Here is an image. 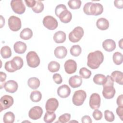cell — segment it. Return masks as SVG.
I'll return each mask as SVG.
<instances>
[{
    "instance_id": "obj_31",
    "label": "cell",
    "mask_w": 123,
    "mask_h": 123,
    "mask_svg": "<svg viewBox=\"0 0 123 123\" xmlns=\"http://www.w3.org/2000/svg\"><path fill=\"white\" fill-rule=\"evenodd\" d=\"M15 115L11 111L6 112L4 116L3 121L4 123H13L14 121Z\"/></svg>"
},
{
    "instance_id": "obj_17",
    "label": "cell",
    "mask_w": 123,
    "mask_h": 123,
    "mask_svg": "<svg viewBox=\"0 0 123 123\" xmlns=\"http://www.w3.org/2000/svg\"><path fill=\"white\" fill-rule=\"evenodd\" d=\"M82 78L80 76L75 75L71 76L69 80V85L73 88L78 87L82 84Z\"/></svg>"
},
{
    "instance_id": "obj_18",
    "label": "cell",
    "mask_w": 123,
    "mask_h": 123,
    "mask_svg": "<svg viewBox=\"0 0 123 123\" xmlns=\"http://www.w3.org/2000/svg\"><path fill=\"white\" fill-rule=\"evenodd\" d=\"M58 17L62 23L67 24L71 21L72 14V13L67 9L62 11L59 14Z\"/></svg>"
},
{
    "instance_id": "obj_24",
    "label": "cell",
    "mask_w": 123,
    "mask_h": 123,
    "mask_svg": "<svg viewBox=\"0 0 123 123\" xmlns=\"http://www.w3.org/2000/svg\"><path fill=\"white\" fill-rule=\"evenodd\" d=\"M66 37V34L64 32L59 31L54 34L53 40L56 43H62L65 41Z\"/></svg>"
},
{
    "instance_id": "obj_41",
    "label": "cell",
    "mask_w": 123,
    "mask_h": 123,
    "mask_svg": "<svg viewBox=\"0 0 123 123\" xmlns=\"http://www.w3.org/2000/svg\"><path fill=\"white\" fill-rule=\"evenodd\" d=\"M67 7L66 6L62 4H61L59 5H58L56 8H55V13L56 15L58 17L59 14L64 10H67Z\"/></svg>"
},
{
    "instance_id": "obj_9",
    "label": "cell",
    "mask_w": 123,
    "mask_h": 123,
    "mask_svg": "<svg viewBox=\"0 0 123 123\" xmlns=\"http://www.w3.org/2000/svg\"><path fill=\"white\" fill-rule=\"evenodd\" d=\"M13 102V98L12 96L7 95L3 96L0 99V111L9 108L12 105Z\"/></svg>"
},
{
    "instance_id": "obj_42",
    "label": "cell",
    "mask_w": 123,
    "mask_h": 123,
    "mask_svg": "<svg viewBox=\"0 0 123 123\" xmlns=\"http://www.w3.org/2000/svg\"><path fill=\"white\" fill-rule=\"evenodd\" d=\"M92 115L95 120H100L102 119L103 114L101 111L98 109H95L93 112Z\"/></svg>"
},
{
    "instance_id": "obj_49",
    "label": "cell",
    "mask_w": 123,
    "mask_h": 123,
    "mask_svg": "<svg viewBox=\"0 0 123 123\" xmlns=\"http://www.w3.org/2000/svg\"><path fill=\"white\" fill-rule=\"evenodd\" d=\"M123 95L122 94L120 96H119L117 98V104L118 105V106H123Z\"/></svg>"
},
{
    "instance_id": "obj_5",
    "label": "cell",
    "mask_w": 123,
    "mask_h": 123,
    "mask_svg": "<svg viewBox=\"0 0 123 123\" xmlns=\"http://www.w3.org/2000/svg\"><path fill=\"white\" fill-rule=\"evenodd\" d=\"M86 98V94L83 90L75 91L72 98L73 104L77 106L82 105Z\"/></svg>"
},
{
    "instance_id": "obj_25",
    "label": "cell",
    "mask_w": 123,
    "mask_h": 123,
    "mask_svg": "<svg viewBox=\"0 0 123 123\" xmlns=\"http://www.w3.org/2000/svg\"><path fill=\"white\" fill-rule=\"evenodd\" d=\"M111 76L114 81H115L119 85H123V75L122 72L119 71H114L112 72Z\"/></svg>"
},
{
    "instance_id": "obj_4",
    "label": "cell",
    "mask_w": 123,
    "mask_h": 123,
    "mask_svg": "<svg viewBox=\"0 0 123 123\" xmlns=\"http://www.w3.org/2000/svg\"><path fill=\"white\" fill-rule=\"evenodd\" d=\"M84 32L82 27L77 26L69 34V39L73 43H76L80 40L84 36Z\"/></svg>"
},
{
    "instance_id": "obj_16",
    "label": "cell",
    "mask_w": 123,
    "mask_h": 123,
    "mask_svg": "<svg viewBox=\"0 0 123 123\" xmlns=\"http://www.w3.org/2000/svg\"><path fill=\"white\" fill-rule=\"evenodd\" d=\"M57 94L62 98H67L71 94L70 88L66 85L61 86L57 89Z\"/></svg>"
},
{
    "instance_id": "obj_13",
    "label": "cell",
    "mask_w": 123,
    "mask_h": 123,
    "mask_svg": "<svg viewBox=\"0 0 123 123\" xmlns=\"http://www.w3.org/2000/svg\"><path fill=\"white\" fill-rule=\"evenodd\" d=\"M102 95L106 99H111L114 97L115 94V89L112 85H106L103 86Z\"/></svg>"
},
{
    "instance_id": "obj_48",
    "label": "cell",
    "mask_w": 123,
    "mask_h": 123,
    "mask_svg": "<svg viewBox=\"0 0 123 123\" xmlns=\"http://www.w3.org/2000/svg\"><path fill=\"white\" fill-rule=\"evenodd\" d=\"M81 119L82 123H91L92 122L91 118L88 115L84 116Z\"/></svg>"
},
{
    "instance_id": "obj_26",
    "label": "cell",
    "mask_w": 123,
    "mask_h": 123,
    "mask_svg": "<svg viewBox=\"0 0 123 123\" xmlns=\"http://www.w3.org/2000/svg\"><path fill=\"white\" fill-rule=\"evenodd\" d=\"M33 36V32L29 28H25L22 30L20 34V37L24 40H28Z\"/></svg>"
},
{
    "instance_id": "obj_46",
    "label": "cell",
    "mask_w": 123,
    "mask_h": 123,
    "mask_svg": "<svg viewBox=\"0 0 123 123\" xmlns=\"http://www.w3.org/2000/svg\"><path fill=\"white\" fill-rule=\"evenodd\" d=\"M25 2L26 3V5L30 8H33L36 4V0H25Z\"/></svg>"
},
{
    "instance_id": "obj_43",
    "label": "cell",
    "mask_w": 123,
    "mask_h": 123,
    "mask_svg": "<svg viewBox=\"0 0 123 123\" xmlns=\"http://www.w3.org/2000/svg\"><path fill=\"white\" fill-rule=\"evenodd\" d=\"M53 79L55 83L57 84H60L62 82V77L59 74H55L53 75Z\"/></svg>"
},
{
    "instance_id": "obj_27",
    "label": "cell",
    "mask_w": 123,
    "mask_h": 123,
    "mask_svg": "<svg viewBox=\"0 0 123 123\" xmlns=\"http://www.w3.org/2000/svg\"><path fill=\"white\" fill-rule=\"evenodd\" d=\"M40 81L38 78L33 77L28 79L27 81V84L29 87L32 89H36L40 86Z\"/></svg>"
},
{
    "instance_id": "obj_39",
    "label": "cell",
    "mask_w": 123,
    "mask_h": 123,
    "mask_svg": "<svg viewBox=\"0 0 123 123\" xmlns=\"http://www.w3.org/2000/svg\"><path fill=\"white\" fill-rule=\"evenodd\" d=\"M105 119L109 122H113L114 120L115 117L113 113L109 110H105L104 111Z\"/></svg>"
},
{
    "instance_id": "obj_45",
    "label": "cell",
    "mask_w": 123,
    "mask_h": 123,
    "mask_svg": "<svg viewBox=\"0 0 123 123\" xmlns=\"http://www.w3.org/2000/svg\"><path fill=\"white\" fill-rule=\"evenodd\" d=\"M0 83H1V84H0V89H2V85L3 86V87H4V84H5V80H6V74L5 73L2 72H0Z\"/></svg>"
},
{
    "instance_id": "obj_2",
    "label": "cell",
    "mask_w": 123,
    "mask_h": 123,
    "mask_svg": "<svg viewBox=\"0 0 123 123\" xmlns=\"http://www.w3.org/2000/svg\"><path fill=\"white\" fill-rule=\"evenodd\" d=\"M83 11L87 15L98 16L103 12V7L100 3L89 2L84 5Z\"/></svg>"
},
{
    "instance_id": "obj_47",
    "label": "cell",
    "mask_w": 123,
    "mask_h": 123,
    "mask_svg": "<svg viewBox=\"0 0 123 123\" xmlns=\"http://www.w3.org/2000/svg\"><path fill=\"white\" fill-rule=\"evenodd\" d=\"M114 6L118 9H122L123 7V1L122 0H115L114 1Z\"/></svg>"
},
{
    "instance_id": "obj_3",
    "label": "cell",
    "mask_w": 123,
    "mask_h": 123,
    "mask_svg": "<svg viewBox=\"0 0 123 123\" xmlns=\"http://www.w3.org/2000/svg\"><path fill=\"white\" fill-rule=\"evenodd\" d=\"M26 59L27 65L30 67H37L40 64L39 57L37 53L34 51L28 52L26 56Z\"/></svg>"
},
{
    "instance_id": "obj_40",
    "label": "cell",
    "mask_w": 123,
    "mask_h": 123,
    "mask_svg": "<svg viewBox=\"0 0 123 123\" xmlns=\"http://www.w3.org/2000/svg\"><path fill=\"white\" fill-rule=\"evenodd\" d=\"M71 118V114L69 113H64L62 115H61L59 117V120L57 122L62 123H66L69 121Z\"/></svg>"
},
{
    "instance_id": "obj_36",
    "label": "cell",
    "mask_w": 123,
    "mask_h": 123,
    "mask_svg": "<svg viewBox=\"0 0 123 123\" xmlns=\"http://www.w3.org/2000/svg\"><path fill=\"white\" fill-rule=\"evenodd\" d=\"M44 4L40 0H36L35 5L32 8L33 12L35 13H40L44 10Z\"/></svg>"
},
{
    "instance_id": "obj_38",
    "label": "cell",
    "mask_w": 123,
    "mask_h": 123,
    "mask_svg": "<svg viewBox=\"0 0 123 123\" xmlns=\"http://www.w3.org/2000/svg\"><path fill=\"white\" fill-rule=\"evenodd\" d=\"M82 2L79 0H71L68 2V5L71 9H78L81 5Z\"/></svg>"
},
{
    "instance_id": "obj_34",
    "label": "cell",
    "mask_w": 123,
    "mask_h": 123,
    "mask_svg": "<svg viewBox=\"0 0 123 123\" xmlns=\"http://www.w3.org/2000/svg\"><path fill=\"white\" fill-rule=\"evenodd\" d=\"M123 54L119 52H116L113 54L112 59L114 63L117 65H120L123 62Z\"/></svg>"
},
{
    "instance_id": "obj_50",
    "label": "cell",
    "mask_w": 123,
    "mask_h": 123,
    "mask_svg": "<svg viewBox=\"0 0 123 123\" xmlns=\"http://www.w3.org/2000/svg\"><path fill=\"white\" fill-rule=\"evenodd\" d=\"M5 24V19L2 17V15H0V28H2Z\"/></svg>"
},
{
    "instance_id": "obj_15",
    "label": "cell",
    "mask_w": 123,
    "mask_h": 123,
    "mask_svg": "<svg viewBox=\"0 0 123 123\" xmlns=\"http://www.w3.org/2000/svg\"><path fill=\"white\" fill-rule=\"evenodd\" d=\"M18 87V85L17 83L15 81L12 80H9L5 82L4 86L5 90L7 92L11 93L15 92L17 90Z\"/></svg>"
},
{
    "instance_id": "obj_6",
    "label": "cell",
    "mask_w": 123,
    "mask_h": 123,
    "mask_svg": "<svg viewBox=\"0 0 123 123\" xmlns=\"http://www.w3.org/2000/svg\"><path fill=\"white\" fill-rule=\"evenodd\" d=\"M11 6L16 13L22 14L25 11V6L22 0H12L11 1Z\"/></svg>"
},
{
    "instance_id": "obj_11",
    "label": "cell",
    "mask_w": 123,
    "mask_h": 123,
    "mask_svg": "<svg viewBox=\"0 0 123 123\" xmlns=\"http://www.w3.org/2000/svg\"><path fill=\"white\" fill-rule=\"evenodd\" d=\"M89 104L90 108L92 109H98L100 105V97L98 93H93L91 95L89 98Z\"/></svg>"
},
{
    "instance_id": "obj_28",
    "label": "cell",
    "mask_w": 123,
    "mask_h": 123,
    "mask_svg": "<svg viewBox=\"0 0 123 123\" xmlns=\"http://www.w3.org/2000/svg\"><path fill=\"white\" fill-rule=\"evenodd\" d=\"M106 80V76L102 74H97L94 75L93 80L94 82L98 85H103Z\"/></svg>"
},
{
    "instance_id": "obj_37",
    "label": "cell",
    "mask_w": 123,
    "mask_h": 123,
    "mask_svg": "<svg viewBox=\"0 0 123 123\" xmlns=\"http://www.w3.org/2000/svg\"><path fill=\"white\" fill-rule=\"evenodd\" d=\"M80 77L85 79L89 78L91 75V72L86 67H82L79 70Z\"/></svg>"
},
{
    "instance_id": "obj_51",
    "label": "cell",
    "mask_w": 123,
    "mask_h": 123,
    "mask_svg": "<svg viewBox=\"0 0 123 123\" xmlns=\"http://www.w3.org/2000/svg\"><path fill=\"white\" fill-rule=\"evenodd\" d=\"M122 39H121L120 41H119V46L120 47V48L121 49H122Z\"/></svg>"
},
{
    "instance_id": "obj_12",
    "label": "cell",
    "mask_w": 123,
    "mask_h": 123,
    "mask_svg": "<svg viewBox=\"0 0 123 123\" xmlns=\"http://www.w3.org/2000/svg\"><path fill=\"white\" fill-rule=\"evenodd\" d=\"M64 70L68 74L74 73L77 70V63L75 61L69 59L67 60L64 64Z\"/></svg>"
},
{
    "instance_id": "obj_10",
    "label": "cell",
    "mask_w": 123,
    "mask_h": 123,
    "mask_svg": "<svg viewBox=\"0 0 123 123\" xmlns=\"http://www.w3.org/2000/svg\"><path fill=\"white\" fill-rule=\"evenodd\" d=\"M43 113V110L40 106L32 107L28 112V116L31 119L36 120L40 119Z\"/></svg>"
},
{
    "instance_id": "obj_23",
    "label": "cell",
    "mask_w": 123,
    "mask_h": 123,
    "mask_svg": "<svg viewBox=\"0 0 123 123\" xmlns=\"http://www.w3.org/2000/svg\"><path fill=\"white\" fill-rule=\"evenodd\" d=\"M96 26L101 30H105L109 27V22L106 18H100L97 21Z\"/></svg>"
},
{
    "instance_id": "obj_29",
    "label": "cell",
    "mask_w": 123,
    "mask_h": 123,
    "mask_svg": "<svg viewBox=\"0 0 123 123\" xmlns=\"http://www.w3.org/2000/svg\"><path fill=\"white\" fill-rule=\"evenodd\" d=\"M0 54L3 59L10 58L12 56V50L11 48L8 46L2 47L0 49Z\"/></svg>"
},
{
    "instance_id": "obj_44",
    "label": "cell",
    "mask_w": 123,
    "mask_h": 123,
    "mask_svg": "<svg viewBox=\"0 0 123 123\" xmlns=\"http://www.w3.org/2000/svg\"><path fill=\"white\" fill-rule=\"evenodd\" d=\"M116 113L122 121L123 120V106H118L116 110Z\"/></svg>"
},
{
    "instance_id": "obj_14",
    "label": "cell",
    "mask_w": 123,
    "mask_h": 123,
    "mask_svg": "<svg viewBox=\"0 0 123 123\" xmlns=\"http://www.w3.org/2000/svg\"><path fill=\"white\" fill-rule=\"evenodd\" d=\"M59 106V102L55 98L48 99L45 105V108L47 111L54 112Z\"/></svg>"
},
{
    "instance_id": "obj_7",
    "label": "cell",
    "mask_w": 123,
    "mask_h": 123,
    "mask_svg": "<svg viewBox=\"0 0 123 123\" xmlns=\"http://www.w3.org/2000/svg\"><path fill=\"white\" fill-rule=\"evenodd\" d=\"M43 24L45 27L51 30L55 29L58 25L57 20L50 15H47L43 18Z\"/></svg>"
},
{
    "instance_id": "obj_20",
    "label": "cell",
    "mask_w": 123,
    "mask_h": 123,
    "mask_svg": "<svg viewBox=\"0 0 123 123\" xmlns=\"http://www.w3.org/2000/svg\"><path fill=\"white\" fill-rule=\"evenodd\" d=\"M27 46L25 43L22 41H17L13 45L14 51L18 54H23L26 50Z\"/></svg>"
},
{
    "instance_id": "obj_22",
    "label": "cell",
    "mask_w": 123,
    "mask_h": 123,
    "mask_svg": "<svg viewBox=\"0 0 123 123\" xmlns=\"http://www.w3.org/2000/svg\"><path fill=\"white\" fill-rule=\"evenodd\" d=\"M4 68L6 71L10 73H13L19 70L18 66L13 59L6 62L4 65Z\"/></svg>"
},
{
    "instance_id": "obj_32",
    "label": "cell",
    "mask_w": 123,
    "mask_h": 123,
    "mask_svg": "<svg viewBox=\"0 0 123 123\" xmlns=\"http://www.w3.org/2000/svg\"><path fill=\"white\" fill-rule=\"evenodd\" d=\"M56 117V116L54 112L47 111L44 115V121L46 123H51L55 120Z\"/></svg>"
},
{
    "instance_id": "obj_1",
    "label": "cell",
    "mask_w": 123,
    "mask_h": 123,
    "mask_svg": "<svg viewBox=\"0 0 123 123\" xmlns=\"http://www.w3.org/2000/svg\"><path fill=\"white\" fill-rule=\"evenodd\" d=\"M104 55L99 50L90 52L87 56V65L92 69H96L103 62Z\"/></svg>"
},
{
    "instance_id": "obj_33",
    "label": "cell",
    "mask_w": 123,
    "mask_h": 123,
    "mask_svg": "<svg viewBox=\"0 0 123 123\" xmlns=\"http://www.w3.org/2000/svg\"><path fill=\"white\" fill-rule=\"evenodd\" d=\"M31 100L33 102H39L42 98V94L41 92L37 90L33 91L31 92L30 96Z\"/></svg>"
},
{
    "instance_id": "obj_19",
    "label": "cell",
    "mask_w": 123,
    "mask_h": 123,
    "mask_svg": "<svg viewBox=\"0 0 123 123\" xmlns=\"http://www.w3.org/2000/svg\"><path fill=\"white\" fill-rule=\"evenodd\" d=\"M102 47L105 50L111 52L116 48V43L112 39H106L102 43Z\"/></svg>"
},
{
    "instance_id": "obj_35",
    "label": "cell",
    "mask_w": 123,
    "mask_h": 123,
    "mask_svg": "<svg viewBox=\"0 0 123 123\" xmlns=\"http://www.w3.org/2000/svg\"><path fill=\"white\" fill-rule=\"evenodd\" d=\"M82 51V49L81 47L78 45H75L73 46L70 49L71 54L74 57H77L80 55Z\"/></svg>"
},
{
    "instance_id": "obj_8",
    "label": "cell",
    "mask_w": 123,
    "mask_h": 123,
    "mask_svg": "<svg viewBox=\"0 0 123 123\" xmlns=\"http://www.w3.org/2000/svg\"><path fill=\"white\" fill-rule=\"evenodd\" d=\"M8 25L12 31H17L21 28V21L18 17L11 16L8 19Z\"/></svg>"
},
{
    "instance_id": "obj_21",
    "label": "cell",
    "mask_w": 123,
    "mask_h": 123,
    "mask_svg": "<svg viewBox=\"0 0 123 123\" xmlns=\"http://www.w3.org/2000/svg\"><path fill=\"white\" fill-rule=\"evenodd\" d=\"M67 50L64 46H59L55 48L54 50V55L58 59H63L66 56Z\"/></svg>"
},
{
    "instance_id": "obj_30",
    "label": "cell",
    "mask_w": 123,
    "mask_h": 123,
    "mask_svg": "<svg viewBox=\"0 0 123 123\" xmlns=\"http://www.w3.org/2000/svg\"><path fill=\"white\" fill-rule=\"evenodd\" d=\"M60 68V64L56 61L50 62L48 65L49 71L51 73L58 72Z\"/></svg>"
}]
</instances>
